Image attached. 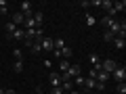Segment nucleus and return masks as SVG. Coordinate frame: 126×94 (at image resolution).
I'll return each mask as SVG.
<instances>
[{"label":"nucleus","mask_w":126,"mask_h":94,"mask_svg":"<svg viewBox=\"0 0 126 94\" xmlns=\"http://www.w3.org/2000/svg\"><path fill=\"white\" fill-rule=\"evenodd\" d=\"M111 80H116V84H122L126 80V67L124 65H118L116 67V71L111 73Z\"/></svg>","instance_id":"nucleus-1"},{"label":"nucleus","mask_w":126,"mask_h":94,"mask_svg":"<svg viewBox=\"0 0 126 94\" xmlns=\"http://www.w3.org/2000/svg\"><path fill=\"white\" fill-rule=\"evenodd\" d=\"M116 67H118V63L113 61V59H105V61H101V71L109 73V75L116 71Z\"/></svg>","instance_id":"nucleus-2"},{"label":"nucleus","mask_w":126,"mask_h":94,"mask_svg":"<svg viewBox=\"0 0 126 94\" xmlns=\"http://www.w3.org/2000/svg\"><path fill=\"white\" fill-rule=\"evenodd\" d=\"M40 46H42V50L44 52H53V48H55V44H53V38H42L40 40Z\"/></svg>","instance_id":"nucleus-3"},{"label":"nucleus","mask_w":126,"mask_h":94,"mask_svg":"<svg viewBox=\"0 0 126 94\" xmlns=\"http://www.w3.org/2000/svg\"><path fill=\"white\" fill-rule=\"evenodd\" d=\"M23 38H25V29L17 27L13 34H9V36H6V40H23Z\"/></svg>","instance_id":"nucleus-4"},{"label":"nucleus","mask_w":126,"mask_h":94,"mask_svg":"<svg viewBox=\"0 0 126 94\" xmlns=\"http://www.w3.org/2000/svg\"><path fill=\"white\" fill-rule=\"evenodd\" d=\"M48 82H50L53 88H59V86H61V75L55 73V71H50V73H48Z\"/></svg>","instance_id":"nucleus-5"},{"label":"nucleus","mask_w":126,"mask_h":94,"mask_svg":"<svg viewBox=\"0 0 126 94\" xmlns=\"http://www.w3.org/2000/svg\"><path fill=\"white\" fill-rule=\"evenodd\" d=\"M11 21H13L15 25H17V27H23V21H25V17H23V15L19 13V11H17V13H15L13 17H11Z\"/></svg>","instance_id":"nucleus-6"},{"label":"nucleus","mask_w":126,"mask_h":94,"mask_svg":"<svg viewBox=\"0 0 126 94\" xmlns=\"http://www.w3.org/2000/svg\"><path fill=\"white\" fill-rule=\"evenodd\" d=\"M34 21H36L38 27H42V21H44V13L42 11H34Z\"/></svg>","instance_id":"nucleus-7"},{"label":"nucleus","mask_w":126,"mask_h":94,"mask_svg":"<svg viewBox=\"0 0 126 94\" xmlns=\"http://www.w3.org/2000/svg\"><path fill=\"white\" fill-rule=\"evenodd\" d=\"M94 86H97V80H93V77H84V90H94Z\"/></svg>","instance_id":"nucleus-8"},{"label":"nucleus","mask_w":126,"mask_h":94,"mask_svg":"<svg viewBox=\"0 0 126 94\" xmlns=\"http://www.w3.org/2000/svg\"><path fill=\"white\" fill-rule=\"evenodd\" d=\"M113 11H116V15H118V13H124V11H126V2H124V0L113 2Z\"/></svg>","instance_id":"nucleus-9"},{"label":"nucleus","mask_w":126,"mask_h":94,"mask_svg":"<svg viewBox=\"0 0 126 94\" xmlns=\"http://www.w3.org/2000/svg\"><path fill=\"white\" fill-rule=\"evenodd\" d=\"M94 80H97V82H101V84H105L107 80H111V75H109V73H105V71H99Z\"/></svg>","instance_id":"nucleus-10"},{"label":"nucleus","mask_w":126,"mask_h":94,"mask_svg":"<svg viewBox=\"0 0 126 94\" xmlns=\"http://www.w3.org/2000/svg\"><path fill=\"white\" fill-rule=\"evenodd\" d=\"M113 21H118V19H111L109 15H103V19H101V23H103V27H105V29H109Z\"/></svg>","instance_id":"nucleus-11"},{"label":"nucleus","mask_w":126,"mask_h":94,"mask_svg":"<svg viewBox=\"0 0 126 94\" xmlns=\"http://www.w3.org/2000/svg\"><path fill=\"white\" fill-rule=\"evenodd\" d=\"M69 65H72V63H69L67 59H61V61H59V71H61V73H65V71L69 69Z\"/></svg>","instance_id":"nucleus-12"},{"label":"nucleus","mask_w":126,"mask_h":94,"mask_svg":"<svg viewBox=\"0 0 126 94\" xmlns=\"http://www.w3.org/2000/svg\"><path fill=\"white\" fill-rule=\"evenodd\" d=\"M113 46H116V48L118 50H122V48H124V46H126V40H124V38H113Z\"/></svg>","instance_id":"nucleus-13"},{"label":"nucleus","mask_w":126,"mask_h":94,"mask_svg":"<svg viewBox=\"0 0 126 94\" xmlns=\"http://www.w3.org/2000/svg\"><path fill=\"white\" fill-rule=\"evenodd\" d=\"M30 50H32V54H38V52H42V46H40V42H38V40H34V44L30 46Z\"/></svg>","instance_id":"nucleus-14"},{"label":"nucleus","mask_w":126,"mask_h":94,"mask_svg":"<svg viewBox=\"0 0 126 94\" xmlns=\"http://www.w3.org/2000/svg\"><path fill=\"white\" fill-rule=\"evenodd\" d=\"M74 86H76V88H84V77L76 75V77H74Z\"/></svg>","instance_id":"nucleus-15"},{"label":"nucleus","mask_w":126,"mask_h":94,"mask_svg":"<svg viewBox=\"0 0 126 94\" xmlns=\"http://www.w3.org/2000/svg\"><path fill=\"white\" fill-rule=\"evenodd\" d=\"M113 38H116V36H113L109 29H103V40L105 42H113Z\"/></svg>","instance_id":"nucleus-16"},{"label":"nucleus","mask_w":126,"mask_h":94,"mask_svg":"<svg viewBox=\"0 0 126 94\" xmlns=\"http://www.w3.org/2000/svg\"><path fill=\"white\" fill-rule=\"evenodd\" d=\"M13 69H15V71H17V73H21V71H23V59H19V61H15Z\"/></svg>","instance_id":"nucleus-17"},{"label":"nucleus","mask_w":126,"mask_h":94,"mask_svg":"<svg viewBox=\"0 0 126 94\" xmlns=\"http://www.w3.org/2000/svg\"><path fill=\"white\" fill-rule=\"evenodd\" d=\"M53 44H55V48H57V50H61L63 46H65V40H63V38H57V40H53Z\"/></svg>","instance_id":"nucleus-18"},{"label":"nucleus","mask_w":126,"mask_h":94,"mask_svg":"<svg viewBox=\"0 0 126 94\" xmlns=\"http://www.w3.org/2000/svg\"><path fill=\"white\" fill-rule=\"evenodd\" d=\"M101 6L109 13V11H111V6H113V2H111V0H101Z\"/></svg>","instance_id":"nucleus-19"},{"label":"nucleus","mask_w":126,"mask_h":94,"mask_svg":"<svg viewBox=\"0 0 126 94\" xmlns=\"http://www.w3.org/2000/svg\"><path fill=\"white\" fill-rule=\"evenodd\" d=\"M61 57H63V59L72 57V48H69V46H63V48H61Z\"/></svg>","instance_id":"nucleus-20"},{"label":"nucleus","mask_w":126,"mask_h":94,"mask_svg":"<svg viewBox=\"0 0 126 94\" xmlns=\"http://www.w3.org/2000/svg\"><path fill=\"white\" fill-rule=\"evenodd\" d=\"M15 29H17V25H15L13 21H9V23H6V36H9V34H13Z\"/></svg>","instance_id":"nucleus-21"},{"label":"nucleus","mask_w":126,"mask_h":94,"mask_svg":"<svg viewBox=\"0 0 126 94\" xmlns=\"http://www.w3.org/2000/svg\"><path fill=\"white\" fill-rule=\"evenodd\" d=\"M94 23H97V19H94L93 15H88V13H86V25H88V27H93Z\"/></svg>","instance_id":"nucleus-22"},{"label":"nucleus","mask_w":126,"mask_h":94,"mask_svg":"<svg viewBox=\"0 0 126 94\" xmlns=\"http://www.w3.org/2000/svg\"><path fill=\"white\" fill-rule=\"evenodd\" d=\"M116 94H126V84H124V82H122V84H118Z\"/></svg>","instance_id":"nucleus-23"},{"label":"nucleus","mask_w":126,"mask_h":94,"mask_svg":"<svg viewBox=\"0 0 126 94\" xmlns=\"http://www.w3.org/2000/svg\"><path fill=\"white\" fill-rule=\"evenodd\" d=\"M90 63H93V67H94V65H99L101 57H99V54H90Z\"/></svg>","instance_id":"nucleus-24"},{"label":"nucleus","mask_w":126,"mask_h":94,"mask_svg":"<svg viewBox=\"0 0 126 94\" xmlns=\"http://www.w3.org/2000/svg\"><path fill=\"white\" fill-rule=\"evenodd\" d=\"M13 54H15L17 61H19V59H23V57H21V48H13Z\"/></svg>","instance_id":"nucleus-25"},{"label":"nucleus","mask_w":126,"mask_h":94,"mask_svg":"<svg viewBox=\"0 0 126 94\" xmlns=\"http://www.w3.org/2000/svg\"><path fill=\"white\" fill-rule=\"evenodd\" d=\"M94 90H105V84H101V82H97V86H94Z\"/></svg>","instance_id":"nucleus-26"},{"label":"nucleus","mask_w":126,"mask_h":94,"mask_svg":"<svg viewBox=\"0 0 126 94\" xmlns=\"http://www.w3.org/2000/svg\"><path fill=\"white\" fill-rule=\"evenodd\" d=\"M50 94H63V90L61 88H53V90H50Z\"/></svg>","instance_id":"nucleus-27"},{"label":"nucleus","mask_w":126,"mask_h":94,"mask_svg":"<svg viewBox=\"0 0 126 94\" xmlns=\"http://www.w3.org/2000/svg\"><path fill=\"white\" fill-rule=\"evenodd\" d=\"M90 6H101V0H90Z\"/></svg>","instance_id":"nucleus-28"},{"label":"nucleus","mask_w":126,"mask_h":94,"mask_svg":"<svg viewBox=\"0 0 126 94\" xmlns=\"http://www.w3.org/2000/svg\"><path fill=\"white\" fill-rule=\"evenodd\" d=\"M53 52H55V57H57V59H63V57H61V50H57V48H53Z\"/></svg>","instance_id":"nucleus-29"},{"label":"nucleus","mask_w":126,"mask_h":94,"mask_svg":"<svg viewBox=\"0 0 126 94\" xmlns=\"http://www.w3.org/2000/svg\"><path fill=\"white\" fill-rule=\"evenodd\" d=\"M88 77H93V80H94V77H97V71H94V69H90V71H88Z\"/></svg>","instance_id":"nucleus-30"},{"label":"nucleus","mask_w":126,"mask_h":94,"mask_svg":"<svg viewBox=\"0 0 126 94\" xmlns=\"http://www.w3.org/2000/svg\"><path fill=\"white\" fill-rule=\"evenodd\" d=\"M63 94H80L78 90H69V92H63Z\"/></svg>","instance_id":"nucleus-31"},{"label":"nucleus","mask_w":126,"mask_h":94,"mask_svg":"<svg viewBox=\"0 0 126 94\" xmlns=\"http://www.w3.org/2000/svg\"><path fill=\"white\" fill-rule=\"evenodd\" d=\"M4 94H15V90H11V88H9V90H4Z\"/></svg>","instance_id":"nucleus-32"},{"label":"nucleus","mask_w":126,"mask_h":94,"mask_svg":"<svg viewBox=\"0 0 126 94\" xmlns=\"http://www.w3.org/2000/svg\"><path fill=\"white\" fill-rule=\"evenodd\" d=\"M34 94H44V92H42L40 88H36V92H34Z\"/></svg>","instance_id":"nucleus-33"},{"label":"nucleus","mask_w":126,"mask_h":94,"mask_svg":"<svg viewBox=\"0 0 126 94\" xmlns=\"http://www.w3.org/2000/svg\"><path fill=\"white\" fill-rule=\"evenodd\" d=\"M0 94H4V88H0Z\"/></svg>","instance_id":"nucleus-34"}]
</instances>
